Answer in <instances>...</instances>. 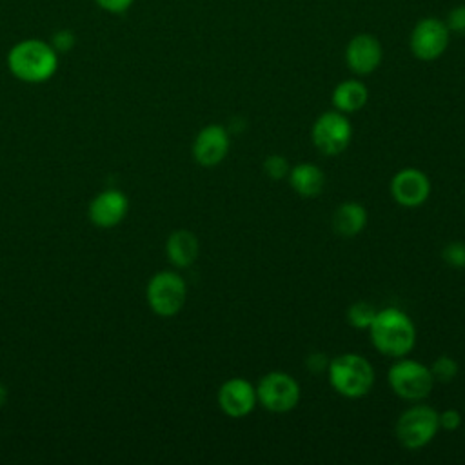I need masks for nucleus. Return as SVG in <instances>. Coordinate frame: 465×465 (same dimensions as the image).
<instances>
[{"label":"nucleus","instance_id":"1","mask_svg":"<svg viewBox=\"0 0 465 465\" xmlns=\"http://www.w3.org/2000/svg\"><path fill=\"white\" fill-rule=\"evenodd\" d=\"M367 331L372 347L380 354L392 360L407 356L416 345V325L412 318L398 307L376 311V316Z\"/></svg>","mask_w":465,"mask_h":465},{"label":"nucleus","instance_id":"2","mask_svg":"<svg viewBox=\"0 0 465 465\" xmlns=\"http://www.w3.org/2000/svg\"><path fill=\"white\" fill-rule=\"evenodd\" d=\"M325 372L331 387L347 400L367 396L376 381L372 363L358 352H341L331 358Z\"/></svg>","mask_w":465,"mask_h":465},{"label":"nucleus","instance_id":"3","mask_svg":"<svg viewBox=\"0 0 465 465\" xmlns=\"http://www.w3.org/2000/svg\"><path fill=\"white\" fill-rule=\"evenodd\" d=\"M7 67L18 80L40 84L56 73L58 53L42 40H24L9 51Z\"/></svg>","mask_w":465,"mask_h":465},{"label":"nucleus","instance_id":"4","mask_svg":"<svg viewBox=\"0 0 465 465\" xmlns=\"http://www.w3.org/2000/svg\"><path fill=\"white\" fill-rule=\"evenodd\" d=\"M438 411L423 401H414L396 420L394 434L398 443L407 450L427 447L438 434Z\"/></svg>","mask_w":465,"mask_h":465},{"label":"nucleus","instance_id":"5","mask_svg":"<svg viewBox=\"0 0 465 465\" xmlns=\"http://www.w3.org/2000/svg\"><path fill=\"white\" fill-rule=\"evenodd\" d=\"M387 381L398 398L411 403L423 401L436 383L429 365L407 356L396 358L391 363L387 371Z\"/></svg>","mask_w":465,"mask_h":465},{"label":"nucleus","instance_id":"6","mask_svg":"<svg viewBox=\"0 0 465 465\" xmlns=\"http://www.w3.org/2000/svg\"><path fill=\"white\" fill-rule=\"evenodd\" d=\"M258 405L274 414H285L298 407L302 387L298 380L285 371H271L256 383Z\"/></svg>","mask_w":465,"mask_h":465},{"label":"nucleus","instance_id":"7","mask_svg":"<svg viewBox=\"0 0 465 465\" xmlns=\"http://www.w3.org/2000/svg\"><path fill=\"white\" fill-rule=\"evenodd\" d=\"M311 140L323 156H338L352 140V124L347 114L336 109L325 111L312 122Z\"/></svg>","mask_w":465,"mask_h":465},{"label":"nucleus","instance_id":"8","mask_svg":"<svg viewBox=\"0 0 465 465\" xmlns=\"http://www.w3.org/2000/svg\"><path fill=\"white\" fill-rule=\"evenodd\" d=\"M145 296L153 312L169 318L182 311L187 300V283L174 271H160L151 276Z\"/></svg>","mask_w":465,"mask_h":465},{"label":"nucleus","instance_id":"9","mask_svg":"<svg viewBox=\"0 0 465 465\" xmlns=\"http://www.w3.org/2000/svg\"><path fill=\"white\" fill-rule=\"evenodd\" d=\"M389 191L398 205L414 209L429 200L432 183L425 171L418 167H403L392 174Z\"/></svg>","mask_w":465,"mask_h":465},{"label":"nucleus","instance_id":"10","mask_svg":"<svg viewBox=\"0 0 465 465\" xmlns=\"http://www.w3.org/2000/svg\"><path fill=\"white\" fill-rule=\"evenodd\" d=\"M216 401L220 411L234 420L249 416L256 405H258V396H256V385L249 381L247 378L242 376H232L225 380L216 394Z\"/></svg>","mask_w":465,"mask_h":465},{"label":"nucleus","instance_id":"11","mask_svg":"<svg viewBox=\"0 0 465 465\" xmlns=\"http://www.w3.org/2000/svg\"><path fill=\"white\" fill-rule=\"evenodd\" d=\"M231 149V133L222 124H207L193 142V158L202 167L220 165Z\"/></svg>","mask_w":465,"mask_h":465},{"label":"nucleus","instance_id":"12","mask_svg":"<svg viewBox=\"0 0 465 465\" xmlns=\"http://www.w3.org/2000/svg\"><path fill=\"white\" fill-rule=\"evenodd\" d=\"M449 44V29L438 18L420 20L411 33V51L420 60H436L440 58Z\"/></svg>","mask_w":465,"mask_h":465},{"label":"nucleus","instance_id":"13","mask_svg":"<svg viewBox=\"0 0 465 465\" xmlns=\"http://www.w3.org/2000/svg\"><path fill=\"white\" fill-rule=\"evenodd\" d=\"M381 56H383V51L378 38L365 33L351 38L345 49L347 67L358 76H365L376 71L378 65L381 64Z\"/></svg>","mask_w":465,"mask_h":465},{"label":"nucleus","instance_id":"14","mask_svg":"<svg viewBox=\"0 0 465 465\" xmlns=\"http://www.w3.org/2000/svg\"><path fill=\"white\" fill-rule=\"evenodd\" d=\"M129 209L127 196L118 189H107L94 196L89 205V218L98 227H114Z\"/></svg>","mask_w":465,"mask_h":465},{"label":"nucleus","instance_id":"15","mask_svg":"<svg viewBox=\"0 0 465 465\" xmlns=\"http://www.w3.org/2000/svg\"><path fill=\"white\" fill-rule=\"evenodd\" d=\"M291 189L302 198H316L325 187V173L312 162H300L287 174Z\"/></svg>","mask_w":465,"mask_h":465},{"label":"nucleus","instance_id":"16","mask_svg":"<svg viewBox=\"0 0 465 465\" xmlns=\"http://www.w3.org/2000/svg\"><path fill=\"white\" fill-rule=\"evenodd\" d=\"M367 222H369V213L365 205L352 200L340 203L334 209L332 220H331L334 232L343 238L358 236L367 227Z\"/></svg>","mask_w":465,"mask_h":465},{"label":"nucleus","instance_id":"17","mask_svg":"<svg viewBox=\"0 0 465 465\" xmlns=\"http://www.w3.org/2000/svg\"><path fill=\"white\" fill-rule=\"evenodd\" d=\"M165 252H167L169 262L174 267L185 269V267L193 265L200 252V243H198L196 234L189 229L173 231L165 242Z\"/></svg>","mask_w":465,"mask_h":465},{"label":"nucleus","instance_id":"18","mask_svg":"<svg viewBox=\"0 0 465 465\" xmlns=\"http://www.w3.org/2000/svg\"><path fill=\"white\" fill-rule=\"evenodd\" d=\"M369 100V89L361 80L349 78L340 82L331 96V102L336 111L343 114L358 113Z\"/></svg>","mask_w":465,"mask_h":465},{"label":"nucleus","instance_id":"19","mask_svg":"<svg viewBox=\"0 0 465 465\" xmlns=\"http://www.w3.org/2000/svg\"><path fill=\"white\" fill-rule=\"evenodd\" d=\"M376 316V309L372 303L365 300H358L349 305L347 309V323L358 331H367Z\"/></svg>","mask_w":465,"mask_h":465},{"label":"nucleus","instance_id":"20","mask_svg":"<svg viewBox=\"0 0 465 465\" xmlns=\"http://www.w3.org/2000/svg\"><path fill=\"white\" fill-rule=\"evenodd\" d=\"M429 369L432 372L434 381L449 383V381H452L458 376L460 365H458V361L452 356L440 354L438 358H434V361L429 365Z\"/></svg>","mask_w":465,"mask_h":465},{"label":"nucleus","instance_id":"21","mask_svg":"<svg viewBox=\"0 0 465 465\" xmlns=\"http://www.w3.org/2000/svg\"><path fill=\"white\" fill-rule=\"evenodd\" d=\"M262 171L263 174L269 178V180H274V182H280V180H287V174L291 171V165L287 162V158L283 154H269L263 158V163H262Z\"/></svg>","mask_w":465,"mask_h":465},{"label":"nucleus","instance_id":"22","mask_svg":"<svg viewBox=\"0 0 465 465\" xmlns=\"http://www.w3.org/2000/svg\"><path fill=\"white\" fill-rule=\"evenodd\" d=\"M441 258L449 267L465 269V242L454 240L441 249Z\"/></svg>","mask_w":465,"mask_h":465},{"label":"nucleus","instance_id":"23","mask_svg":"<svg viewBox=\"0 0 465 465\" xmlns=\"http://www.w3.org/2000/svg\"><path fill=\"white\" fill-rule=\"evenodd\" d=\"M438 421H440V429H443L447 432L458 430L461 425V412L458 409L449 407V409L438 412Z\"/></svg>","mask_w":465,"mask_h":465},{"label":"nucleus","instance_id":"24","mask_svg":"<svg viewBox=\"0 0 465 465\" xmlns=\"http://www.w3.org/2000/svg\"><path fill=\"white\" fill-rule=\"evenodd\" d=\"M447 29L458 35H465V5L454 7L447 16Z\"/></svg>","mask_w":465,"mask_h":465},{"label":"nucleus","instance_id":"25","mask_svg":"<svg viewBox=\"0 0 465 465\" xmlns=\"http://www.w3.org/2000/svg\"><path fill=\"white\" fill-rule=\"evenodd\" d=\"M329 360H331V358H327V354L316 351V352H311V354L307 356L305 367H307V371L312 372V374H322V372L327 371Z\"/></svg>","mask_w":465,"mask_h":465},{"label":"nucleus","instance_id":"26","mask_svg":"<svg viewBox=\"0 0 465 465\" xmlns=\"http://www.w3.org/2000/svg\"><path fill=\"white\" fill-rule=\"evenodd\" d=\"M73 44H74V36H73V33H69V31H60V33H56L54 35V38H53V47H54V51L58 53H64V51H69L71 47H73Z\"/></svg>","mask_w":465,"mask_h":465},{"label":"nucleus","instance_id":"27","mask_svg":"<svg viewBox=\"0 0 465 465\" xmlns=\"http://www.w3.org/2000/svg\"><path fill=\"white\" fill-rule=\"evenodd\" d=\"M94 2L109 13H125L133 4V0H94Z\"/></svg>","mask_w":465,"mask_h":465},{"label":"nucleus","instance_id":"28","mask_svg":"<svg viewBox=\"0 0 465 465\" xmlns=\"http://www.w3.org/2000/svg\"><path fill=\"white\" fill-rule=\"evenodd\" d=\"M5 400H7V389L0 383V407L5 403Z\"/></svg>","mask_w":465,"mask_h":465}]
</instances>
